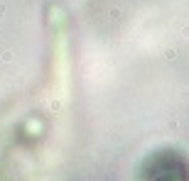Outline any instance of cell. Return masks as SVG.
Returning <instances> with one entry per match:
<instances>
[{
	"instance_id": "obj_1",
	"label": "cell",
	"mask_w": 189,
	"mask_h": 181,
	"mask_svg": "<svg viewBox=\"0 0 189 181\" xmlns=\"http://www.w3.org/2000/svg\"><path fill=\"white\" fill-rule=\"evenodd\" d=\"M148 181H189V164L179 152H157L145 164Z\"/></svg>"
}]
</instances>
